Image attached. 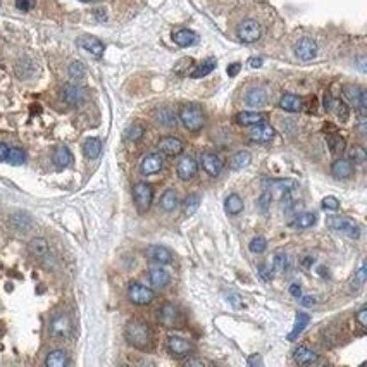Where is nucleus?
I'll return each mask as SVG.
<instances>
[{"label": "nucleus", "mask_w": 367, "mask_h": 367, "mask_svg": "<svg viewBox=\"0 0 367 367\" xmlns=\"http://www.w3.org/2000/svg\"><path fill=\"white\" fill-rule=\"evenodd\" d=\"M83 153L86 159H97L102 153V141L98 138H88L83 143Z\"/></svg>", "instance_id": "obj_32"}, {"label": "nucleus", "mask_w": 367, "mask_h": 367, "mask_svg": "<svg viewBox=\"0 0 367 367\" xmlns=\"http://www.w3.org/2000/svg\"><path fill=\"white\" fill-rule=\"evenodd\" d=\"M71 162H73V153L69 152V148L64 147V145L56 147V150H54V164H56V168L64 169L68 168Z\"/></svg>", "instance_id": "obj_22"}, {"label": "nucleus", "mask_w": 367, "mask_h": 367, "mask_svg": "<svg viewBox=\"0 0 367 367\" xmlns=\"http://www.w3.org/2000/svg\"><path fill=\"white\" fill-rule=\"evenodd\" d=\"M228 300H229V302H231L235 307H243V302H241L240 297H238V295H236V293H231V295H229V298H228Z\"/></svg>", "instance_id": "obj_57"}, {"label": "nucleus", "mask_w": 367, "mask_h": 367, "mask_svg": "<svg viewBox=\"0 0 367 367\" xmlns=\"http://www.w3.org/2000/svg\"><path fill=\"white\" fill-rule=\"evenodd\" d=\"M250 138L257 143H269L271 140L274 138V128L269 126V124L258 123L255 124V128L250 131Z\"/></svg>", "instance_id": "obj_19"}, {"label": "nucleus", "mask_w": 367, "mask_h": 367, "mask_svg": "<svg viewBox=\"0 0 367 367\" xmlns=\"http://www.w3.org/2000/svg\"><path fill=\"white\" fill-rule=\"evenodd\" d=\"M162 166H164V159H162L161 153H148V155H145L143 161H141L140 171L143 174H147V176H150V174L159 173L162 169Z\"/></svg>", "instance_id": "obj_15"}, {"label": "nucleus", "mask_w": 367, "mask_h": 367, "mask_svg": "<svg viewBox=\"0 0 367 367\" xmlns=\"http://www.w3.org/2000/svg\"><path fill=\"white\" fill-rule=\"evenodd\" d=\"M148 278H150V283H152L155 288H164V286H168L169 285V281H171V276H169V273L166 269H162V268H153V269H150V273H148Z\"/></svg>", "instance_id": "obj_26"}, {"label": "nucleus", "mask_w": 367, "mask_h": 367, "mask_svg": "<svg viewBox=\"0 0 367 367\" xmlns=\"http://www.w3.org/2000/svg\"><path fill=\"white\" fill-rule=\"evenodd\" d=\"M331 173L335 174V178L347 179L353 174V162L350 159H336L331 166Z\"/></svg>", "instance_id": "obj_21"}, {"label": "nucleus", "mask_w": 367, "mask_h": 367, "mask_svg": "<svg viewBox=\"0 0 367 367\" xmlns=\"http://www.w3.org/2000/svg\"><path fill=\"white\" fill-rule=\"evenodd\" d=\"M248 248H250V252H253V253H262V252H266V248H268V241H266V238H262V236H255V238L250 241Z\"/></svg>", "instance_id": "obj_45"}, {"label": "nucleus", "mask_w": 367, "mask_h": 367, "mask_svg": "<svg viewBox=\"0 0 367 367\" xmlns=\"http://www.w3.org/2000/svg\"><path fill=\"white\" fill-rule=\"evenodd\" d=\"M258 274L264 281H271L273 279V268L268 264H258Z\"/></svg>", "instance_id": "obj_48"}, {"label": "nucleus", "mask_w": 367, "mask_h": 367, "mask_svg": "<svg viewBox=\"0 0 367 367\" xmlns=\"http://www.w3.org/2000/svg\"><path fill=\"white\" fill-rule=\"evenodd\" d=\"M35 6V0H16V7L19 11H30Z\"/></svg>", "instance_id": "obj_50"}, {"label": "nucleus", "mask_w": 367, "mask_h": 367, "mask_svg": "<svg viewBox=\"0 0 367 367\" xmlns=\"http://www.w3.org/2000/svg\"><path fill=\"white\" fill-rule=\"evenodd\" d=\"M240 69H241V64H238V62H233V64H229V66H228V74H229V78H235L236 74L240 73Z\"/></svg>", "instance_id": "obj_53"}, {"label": "nucleus", "mask_w": 367, "mask_h": 367, "mask_svg": "<svg viewBox=\"0 0 367 367\" xmlns=\"http://www.w3.org/2000/svg\"><path fill=\"white\" fill-rule=\"evenodd\" d=\"M266 102H268V95L262 88H252L245 95V103L250 107H262L266 106Z\"/></svg>", "instance_id": "obj_25"}, {"label": "nucleus", "mask_w": 367, "mask_h": 367, "mask_svg": "<svg viewBox=\"0 0 367 367\" xmlns=\"http://www.w3.org/2000/svg\"><path fill=\"white\" fill-rule=\"evenodd\" d=\"M355 319L358 321V324H360L362 328H365V326H367V307H362L360 310L357 312Z\"/></svg>", "instance_id": "obj_51"}, {"label": "nucleus", "mask_w": 367, "mask_h": 367, "mask_svg": "<svg viewBox=\"0 0 367 367\" xmlns=\"http://www.w3.org/2000/svg\"><path fill=\"white\" fill-rule=\"evenodd\" d=\"M61 98L68 106H80L85 100V90L80 88L78 85H64L61 90Z\"/></svg>", "instance_id": "obj_14"}, {"label": "nucleus", "mask_w": 367, "mask_h": 367, "mask_svg": "<svg viewBox=\"0 0 367 367\" xmlns=\"http://www.w3.org/2000/svg\"><path fill=\"white\" fill-rule=\"evenodd\" d=\"M248 365H262V358H260V355H257V353L250 355V357H248Z\"/></svg>", "instance_id": "obj_56"}, {"label": "nucleus", "mask_w": 367, "mask_h": 367, "mask_svg": "<svg viewBox=\"0 0 367 367\" xmlns=\"http://www.w3.org/2000/svg\"><path fill=\"white\" fill-rule=\"evenodd\" d=\"M7 152H9V147L6 143H0V162L7 159Z\"/></svg>", "instance_id": "obj_60"}, {"label": "nucleus", "mask_w": 367, "mask_h": 367, "mask_svg": "<svg viewBox=\"0 0 367 367\" xmlns=\"http://www.w3.org/2000/svg\"><path fill=\"white\" fill-rule=\"evenodd\" d=\"M308 323H310V316L305 314V312H300V314L297 316V319H295L293 329H291V333L288 335V340H290V341L297 340V338L303 333V329L308 326Z\"/></svg>", "instance_id": "obj_29"}, {"label": "nucleus", "mask_w": 367, "mask_h": 367, "mask_svg": "<svg viewBox=\"0 0 367 367\" xmlns=\"http://www.w3.org/2000/svg\"><path fill=\"white\" fill-rule=\"evenodd\" d=\"M326 226L336 233H343V235L350 236V238H358L360 236V229L358 224L353 219L341 218V216H329L326 219Z\"/></svg>", "instance_id": "obj_3"}, {"label": "nucleus", "mask_w": 367, "mask_h": 367, "mask_svg": "<svg viewBox=\"0 0 367 367\" xmlns=\"http://www.w3.org/2000/svg\"><path fill=\"white\" fill-rule=\"evenodd\" d=\"M262 62H264V61H262V57H252V59L248 61V66H250V68L255 69V68H260Z\"/></svg>", "instance_id": "obj_58"}, {"label": "nucleus", "mask_w": 367, "mask_h": 367, "mask_svg": "<svg viewBox=\"0 0 367 367\" xmlns=\"http://www.w3.org/2000/svg\"><path fill=\"white\" fill-rule=\"evenodd\" d=\"M273 268L279 271V273H286V271L290 269V257H288L283 250H278V252L274 253Z\"/></svg>", "instance_id": "obj_39"}, {"label": "nucleus", "mask_w": 367, "mask_h": 367, "mask_svg": "<svg viewBox=\"0 0 367 367\" xmlns=\"http://www.w3.org/2000/svg\"><path fill=\"white\" fill-rule=\"evenodd\" d=\"M173 41L178 45V47H191V45H195V41H197V35H195L191 30H178L176 33H173Z\"/></svg>", "instance_id": "obj_23"}, {"label": "nucleus", "mask_w": 367, "mask_h": 367, "mask_svg": "<svg viewBox=\"0 0 367 367\" xmlns=\"http://www.w3.org/2000/svg\"><path fill=\"white\" fill-rule=\"evenodd\" d=\"M326 141H328V147L331 150V153H335V155H340V153L345 150V140L341 138L340 135H329Z\"/></svg>", "instance_id": "obj_40"}, {"label": "nucleus", "mask_w": 367, "mask_h": 367, "mask_svg": "<svg viewBox=\"0 0 367 367\" xmlns=\"http://www.w3.org/2000/svg\"><path fill=\"white\" fill-rule=\"evenodd\" d=\"M128 343L138 350H148L153 343V333L143 321H129L124 329Z\"/></svg>", "instance_id": "obj_1"}, {"label": "nucleus", "mask_w": 367, "mask_h": 367, "mask_svg": "<svg viewBox=\"0 0 367 367\" xmlns=\"http://www.w3.org/2000/svg\"><path fill=\"white\" fill-rule=\"evenodd\" d=\"M155 121L161 124V126H166V128L176 126V116H174V112L168 109V107H162V109L155 111Z\"/></svg>", "instance_id": "obj_33"}, {"label": "nucleus", "mask_w": 367, "mask_h": 367, "mask_svg": "<svg viewBox=\"0 0 367 367\" xmlns=\"http://www.w3.org/2000/svg\"><path fill=\"white\" fill-rule=\"evenodd\" d=\"M6 161H9L11 164H14V166H21V164H24V161H26V153H24L21 148H16V147L9 148Z\"/></svg>", "instance_id": "obj_43"}, {"label": "nucleus", "mask_w": 367, "mask_h": 367, "mask_svg": "<svg viewBox=\"0 0 367 367\" xmlns=\"http://www.w3.org/2000/svg\"><path fill=\"white\" fill-rule=\"evenodd\" d=\"M352 159L357 161V162H365L367 159V153H365V148L364 147H355L352 150Z\"/></svg>", "instance_id": "obj_49"}, {"label": "nucleus", "mask_w": 367, "mask_h": 367, "mask_svg": "<svg viewBox=\"0 0 367 367\" xmlns=\"http://www.w3.org/2000/svg\"><path fill=\"white\" fill-rule=\"evenodd\" d=\"M178 207V195L174 190H166L161 197V208L166 212H173Z\"/></svg>", "instance_id": "obj_37"}, {"label": "nucleus", "mask_w": 367, "mask_h": 367, "mask_svg": "<svg viewBox=\"0 0 367 367\" xmlns=\"http://www.w3.org/2000/svg\"><path fill=\"white\" fill-rule=\"evenodd\" d=\"M357 279L360 283H365V262H362L360 268H358V271H357Z\"/></svg>", "instance_id": "obj_55"}, {"label": "nucleus", "mask_w": 367, "mask_h": 367, "mask_svg": "<svg viewBox=\"0 0 367 367\" xmlns=\"http://www.w3.org/2000/svg\"><path fill=\"white\" fill-rule=\"evenodd\" d=\"M250 161H252L250 152H247V150H241V152L235 153V155L231 157V161H229V169L240 171V169L247 168V166L250 164Z\"/></svg>", "instance_id": "obj_35"}, {"label": "nucleus", "mask_w": 367, "mask_h": 367, "mask_svg": "<svg viewBox=\"0 0 367 367\" xmlns=\"http://www.w3.org/2000/svg\"><path fill=\"white\" fill-rule=\"evenodd\" d=\"M202 168L205 171L207 174H211V176H218L221 174V171L224 168V162L221 159L219 155H216V153H203L202 155Z\"/></svg>", "instance_id": "obj_17"}, {"label": "nucleus", "mask_w": 367, "mask_h": 367, "mask_svg": "<svg viewBox=\"0 0 367 367\" xmlns=\"http://www.w3.org/2000/svg\"><path fill=\"white\" fill-rule=\"evenodd\" d=\"M358 69L362 71V73H365V57H358Z\"/></svg>", "instance_id": "obj_62"}, {"label": "nucleus", "mask_w": 367, "mask_h": 367, "mask_svg": "<svg viewBox=\"0 0 367 367\" xmlns=\"http://www.w3.org/2000/svg\"><path fill=\"white\" fill-rule=\"evenodd\" d=\"M343 95L345 98L352 103L355 109H358L364 114L367 109V91L362 86H355V85H345L343 86Z\"/></svg>", "instance_id": "obj_8"}, {"label": "nucleus", "mask_w": 367, "mask_h": 367, "mask_svg": "<svg viewBox=\"0 0 367 367\" xmlns=\"http://www.w3.org/2000/svg\"><path fill=\"white\" fill-rule=\"evenodd\" d=\"M271 200H273V195H271V191H264V193L260 195V198H258V208H260V212H268L269 207H271Z\"/></svg>", "instance_id": "obj_46"}, {"label": "nucleus", "mask_w": 367, "mask_h": 367, "mask_svg": "<svg viewBox=\"0 0 367 367\" xmlns=\"http://www.w3.org/2000/svg\"><path fill=\"white\" fill-rule=\"evenodd\" d=\"M216 64H218V62H216L214 57H208V59H205V61L202 62V64H198L197 68L193 69V73H191L190 76L193 78V80H198V78H205L207 74H211L212 71H214Z\"/></svg>", "instance_id": "obj_34"}, {"label": "nucleus", "mask_w": 367, "mask_h": 367, "mask_svg": "<svg viewBox=\"0 0 367 367\" xmlns=\"http://www.w3.org/2000/svg\"><path fill=\"white\" fill-rule=\"evenodd\" d=\"M69 364L68 353L64 350H54L48 353V357L45 358V365L47 367H64Z\"/></svg>", "instance_id": "obj_31"}, {"label": "nucleus", "mask_w": 367, "mask_h": 367, "mask_svg": "<svg viewBox=\"0 0 367 367\" xmlns=\"http://www.w3.org/2000/svg\"><path fill=\"white\" fill-rule=\"evenodd\" d=\"M200 202H202V198H200L198 193H190L188 197L185 198V202H183V212H185V216H193L195 212L198 211L200 207Z\"/></svg>", "instance_id": "obj_38"}, {"label": "nucleus", "mask_w": 367, "mask_h": 367, "mask_svg": "<svg viewBox=\"0 0 367 367\" xmlns=\"http://www.w3.org/2000/svg\"><path fill=\"white\" fill-rule=\"evenodd\" d=\"M68 71H69V76L73 78V80H81V78H85V74H86L85 64H83V62H80V61L71 62Z\"/></svg>", "instance_id": "obj_42"}, {"label": "nucleus", "mask_w": 367, "mask_h": 367, "mask_svg": "<svg viewBox=\"0 0 367 367\" xmlns=\"http://www.w3.org/2000/svg\"><path fill=\"white\" fill-rule=\"evenodd\" d=\"M290 295L295 298H300L302 297V286L297 285V283H293V285L290 286Z\"/></svg>", "instance_id": "obj_54"}, {"label": "nucleus", "mask_w": 367, "mask_h": 367, "mask_svg": "<svg viewBox=\"0 0 367 367\" xmlns=\"http://www.w3.org/2000/svg\"><path fill=\"white\" fill-rule=\"evenodd\" d=\"M316 297H310V295H307V297H300V303H302V307H314L316 305Z\"/></svg>", "instance_id": "obj_52"}, {"label": "nucleus", "mask_w": 367, "mask_h": 367, "mask_svg": "<svg viewBox=\"0 0 367 367\" xmlns=\"http://www.w3.org/2000/svg\"><path fill=\"white\" fill-rule=\"evenodd\" d=\"M143 135H145V128L138 123L131 124V126L126 129V138L129 141H138L140 138H143Z\"/></svg>", "instance_id": "obj_44"}, {"label": "nucleus", "mask_w": 367, "mask_h": 367, "mask_svg": "<svg viewBox=\"0 0 367 367\" xmlns=\"http://www.w3.org/2000/svg\"><path fill=\"white\" fill-rule=\"evenodd\" d=\"M279 107L286 112H298L302 109V98L293 93H286V95H283L281 100H279Z\"/></svg>", "instance_id": "obj_28"}, {"label": "nucleus", "mask_w": 367, "mask_h": 367, "mask_svg": "<svg viewBox=\"0 0 367 367\" xmlns=\"http://www.w3.org/2000/svg\"><path fill=\"white\" fill-rule=\"evenodd\" d=\"M340 207V200H338L336 197H324L323 198V208L324 211H336V208Z\"/></svg>", "instance_id": "obj_47"}, {"label": "nucleus", "mask_w": 367, "mask_h": 367, "mask_svg": "<svg viewBox=\"0 0 367 367\" xmlns=\"http://www.w3.org/2000/svg\"><path fill=\"white\" fill-rule=\"evenodd\" d=\"M73 333V326H71V321L68 316H57V318L52 319L50 323V335L56 340H68Z\"/></svg>", "instance_id": "obj_10"}, {"label": "nucleus", "mask_w": 367, "mask_h": 367, "mask_svg": "<svg viewBox=\"0 0 367 367\" xmlns=\"http://www.w3.org/2000/svg\"><path fill=\"white\" fill-rule=\"evenodd\" d=\"M147 255L157 264H171L173 262V252L169 248L162 247V245H152L147 248Z\"/></svg>", "instance_id": "obj_20"}, {"label": "nucleus", "mask_w": 367, "mask_h": 367, "mask_svg": "<svg viewBox=\"0 0 367 367\" xmlns=\"http://www.w3.org/2000/svg\"><path fill=\"white\" fill-rule=\"evenodd\" d=\"M178 118L183 126L191 133L200 131L203 128V124H205V116H203V112L198 106H183L179 109Z\"/></svg>", "instance_id": "obj_2"}, {"label": "nucleus", "mask_w": 367, "mask_h": 367, "mask_svg": "<svg viewBox=\"0 0 367 367\" xmlns=\"http://www.w3.org/2000/svg\"><path fill=\"white\" fill-rule=\"evenodd\" d=\"M197 171H198V164L191 155H185L178 161L176 173H178L179 179H183V181H188V179H191L195 174H197Z\"/></svg>", "instance_id": "obj_12"}, {"label": "nucleus", "mask_w": 367, "mask_h": 367, "mask_svg": "<svg viewBox=\"0 0 367 367\" xmlns=\"http://www.w3.org/2000/svg\"><path fill=\"white\" fill-rule=\"evenodd\" d=\"M236 36H238L243 43H253V41H257L262 36V28L255 19H247L238 26Z\"/></svg>", "instance_id": "obj_6"}, {"label": "nucleus", "mask_w": 367, "mask_h": 367, "mask_svg": "<svg viewBox=\"0 0 367 367\" xmlns=\"http://www.w3.org/2000/svg\"><path fill=\"white\" fill-rule=\"evenodd\" d=\"M324 107H326L328 111L335 112L336 118L341 119V121H347L348 116H350V109H348L347 103H345L343 100L333 98L331 95H326V97H324Z\"/></svg>", "instance_id": "obj_16"}, {"label": "nucleus", "mask_w": 367, "mask_h": 367, "mask_svg": "<svg viewBox=\"0 0 367 367\" xmlns=\"http://www.w3.org/2000/svg\"><path fill=\"white\" fill-rule=\"evenodd\" d=\"M293 358H295V362H297L298 365H312V364H316V362H318L319 355L312 348L305 347V345H300V347L295 348Z\"/></svg>", "instance_id": "obj_18"}, {"label": "nucleus", "mask_w": 367, "mask_h": 367, "mask_svg": "<svg viewBox=\"0 0 367 367\" xmlns=\"http://www.w3.org/2000/svg\"><path fill=\"white\" fill-rule=\"evenodd\" d=\"M133 197H135L136 207L140 212H147L153 202V188L147 183H136L133 186Z\"/></svg>", "instance_id": "obj_5"}, {"label": "nucleus", "mask_w": 367, "mask_h": 367, "mask_svg": "<svg viewBox=\"0 0 367 367\" xmlns=\"http://www.w3.org/2000/svg\"><path fill=\"white\" fill-rule=\"evenodd\" d=\"M80 45H81V48H85L86 52H90L91 56H95V57H100L103 54V50H106L102 41L93 38V36H85V38H81Z\"/></svg>", "instance_id": "obj_27"}, {"label": "nucleus", "mask_w": 367, "mask_h": 367, "mask_svg": "<svg viewBox=\"0 0 367 367\" xmlns=\"http://www.w3.org/2000/svg\"><path fill=\"white\" fill-rule=\"evenodd\" d=\"M224 211L229 216H236L243 211V200H241L238 193H231L229 197H226V200H224Z\"/></svg>", "instance_id": "obj_30"}, {"label": "nucleus", "mask_w": 367, "mask_h": 367, "mask_svg": "<svg viewBox=\"0 0 367 367\" xmlns=\"http://www.w3.org/2000/svg\"><path fill=\"white\" fill-rule=\"evenodd\" d=\"M295 54H297V57L302 61L314 59V57L318 56V43H316V40L307 38L305 36V38L297 41V45H295Z\"/></svg>", "instance_id": "obj_13"}, {"label": "nucleus", "mask_w": 367, "mask_h": 367, "mask_svg": "<svg viewBox=\"0 0 367 367\" xmlns=\"http://www.w3.org/2000/svg\"><path fill=\"white\" fill-rule=\"evenodd\" d=\"M128 298L131 300L135 305H148L155 298V291L152 288L141 285V283H131L128 286Z\"/></svg>", "instance_id": "obj_4"}, {"label": "nucleus", "mask_w": 367, "mask_h": 367, "mask_svg": "<svg viewBox=\"0 0 367 367\" xmlns=\"http://www.w3.org/2000/svg\"><path fill=\"white\" fill-rule=\"evenodd\" d=\"M157 147H159L161 153H164V155H168V157H178V155H181L183 150H185L183 141L174 138V136H164V138H161Z\"/></svg>", "instance_id": "obj_11"}, {"label": "nucleus", "mask_w": 367, "mask_h": 367, "mask_svg": "<svg viewBox=\"0 0 367 367\" xmlns=\"http://www.w3.org/2000/svg\"><path fill=\"white\" fill-rule=\"evenodd\" d=\"M185 364L186 365H205V360H202V358H186Z\"/></svg>", "instance_id": "obj_59"}, {"label": "nucleus", "mask_w": 367, "mask_h": 367, "mask_svg": "<svg viewBox=\"0 0 367 367\" xmlns=\"http://www.w3.org/2000/svg\"><path fill=\"white\" fill-rule=\"evenodd\" d=\"M316 214L314 212H302V214L297 216V221H295V224H297V228L300 229H307V228H312L316 224Z\"/></svg>", "instance_id": "obj_41"}, {"label": "nucleus", "mask_w": 367, "mask_h": 367, "mask_svg": "<svg viewBox=\"0 0 367 367\" xmlns=\"http://www.w3.org/2000/svg\"><path fill=\"white\" fill-rule=\"evenodd\" d=\"M28 248H30L31 255H35L38 258H43L48 255V243H47V240H43V238H33L30 241V245H28Z\"/></svg>", "instance_id": "obj_36"}, {"label": "nucleus", "mask_w": 367, "mask_h": 367, "mask_svg": "<svg viewBox=\"0 0 367 367\" xmlns=\"http://www.w3.org/2000/svg\"><path fill=\"white\" fill-rule=\"evenodd\" d=\"M168 350L174 358H185L193 353L195 347L190 340H185V338H181V336H169Z\"/></svg>", "instance_id": "obj_7"}, {"label": "nucleus", "mask_w": 367, "mask_h": 367, "mask_svg": "<svg viewBox=\"0 0 367 367\" xmlns=\"http://www.w3.org/2000/svg\"><path fill=\"white\" fill-rule=\"evenodd\" d=\"M266 114L262 112H253V111H243L240 114H236V121L243 126H255L258 123H264Z\"/></svg>", "instance_id": "obj_24"}, {"label": "nucleus", "mask_w": 367, "mask_h": 367, "mask_svg": "<svg viewBox=\"0 0 367 367\" xmlns=\"http://www.w3.org/2000/svg\"><path fill=\"white\" fill-rule=\"evenodd\" d=\"M159 321L164 328H181L183 324V318H181V312L178 310L176 305L173 303H164L159 310Z\"/></svg>", "instance_id": "obj_9"}, {"label": "nucleus", "mask_w": 367, "mask_h": 367, "mask_svg": "<svg viewBox=\"0 0 367 367\" xmlns=\"http://www.w3.org/2000/svg\"><path fill=\"white\" fill-rule=\"evenodd\" d=\"M365 131H367V128H365V118L362 116L360 121H358V133H360L362 136L365 135Z\"/></svg>", "instance_id": "obj_61"}]
</instances>
